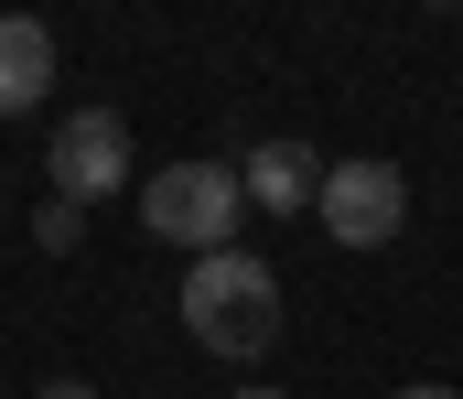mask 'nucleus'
I'll use <instances>...</instances> for the list:
<instances>
[{"mask_svg":"<svg viewBox=\"0 0 463 399\" xmlns=\"http://www.w3.org/2000/svg\"><path fill=\"white\" fill-rule=\"evenodd\" d=\"M184 335L205 356H269L280 346V280H269V260H248V249L194 260L184 270Z\"/></svg>","mask_w":463,"mask_h":399,"instance_id":"obj_1","label":"nucleus"},{"mask_svg":"<svg viewBox=\"0 0 463 399\" xmlns=\"http://www.w3.org/2000/svg\"><path fill=\"white\" fill-rule=\"evenodd\" d=\"M237 205H248V184H237V162H162V173H140V227L162 238V249H237Z\"/></svg>","mask_w":463,"mask_h":399,"instance_id":"obj_2","label":"nucleus"},{"mask_svg":"<svg viewBox=\"0 0 463 399\" xmlns=\"http://www.w3.org/2000/svg\"><path fill=\"white\" fill-rule=\"evenodd\" d=\"M313 216L335 227V249H388V238L410 227V173H399V162H377V151H366V162H335Z\"/></svg>","mask_w":463,"mask_h":399,"instance_id":"obj_3","label":"nucleus"},{"mask_svg":"<svg viewBox=\"0 0 463 399\" xmlns=\"http://www.w3.org/2000/svg\"><path fill=\"white\" fill-rule=\"evenodd\" d=\"M43 173H54L65 205L118 195V184H129V119H118V109H76V119L54 130V151H43Z\"/></svg>","mask_w":463,"mask_h":399,"instance_id":"obj_4","label":"nucleus"},{"mask_svg":"<svg viewBox=\"0 0 463 399\" xmlns=\"http://www.w3.org/2000/svg\"><path fill=\"white\" fill-rule=\"evenodd\" d=\"M324 173H335V162H324L313 140H259V151L237 162V184L259 195V216H313V205H324Z\"/></svg>","mask_w":463,"mask_h":399,"instance_id":"obj_5","label":"nucleus"},{"mask_svg":"<svg viewBox=\"0 0 463 399\" xmlns=\"http://www.w3.org/2000/svg\"><path fill=\"white\" fill-rule=\"evenodd\" d=\"M43 87H54V33L11 11V22H0V119L43 109Z\"/></svg>","mask_w":463,"mask_h":399,"instance_id":"obj_6","label":"nucleus"},{"mask_svg":"<svg viewBox=\"0 0 463 399\" xmlns=\"http://www.w3.org/2000/svg\"><path fill=\"white\" fill-rule=\"evenodd\" d=\"M33 238H43V249H76V238H87V205H65V195H54V205L33 216Z\"/></svg>","mask_w":463,"mask_h":399,"instance_id":"obj_7","label":"nucleus"},{"mask_svg":"<svg viewBox=\"0 0 463 399\" xmlns=\"http://www.w3.org/2000/svg\"><path fill=\"white\" fill-rule=\"evenodd\" d=\"M43 399H98V389H87V378H54V389H43Z\"/></svg>","mask_w":463,"mask_h":399,"instance_id":"obj_8","label":"nucleus"},{"mask_svg":"<svg viewBox=\"0 0 463 399\" xmlns=\"http://www.w3.org/2000/svg\"><path fill=\"white\" fill-rule=\"evenodd\" d=\"M399 399H453V389H399Z\"/></svg>","mask_w":463,"mask_h":399,"instance_id":"obj_9","label":"nucleus"},{"mask_svg":"<svg viewBox=\"0 0 463 399\" xmlns=\"http://www.w3.org/2000/svg\"><path fill=\"white\" fill-rule=\"evenodd\" d=\"M237 399H280V389H237Z\"/></svg>","mask_w":463,"mask_h":399,"instance_id":"obj_10","label":"nucleus"}]
</instances>
